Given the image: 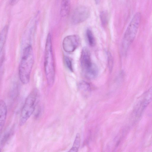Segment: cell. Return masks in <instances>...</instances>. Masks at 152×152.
Segmentation results:
<instances>
[{"label": "cell", "mask_w": 152, "mask_h": 152, "mask_svg": "<svg viewBox=\"0 0 152 152\" xmlns=\"http://www.w3.org/2000/svg\"><path fill=\"white\" fill-rule=\"evenodd\" d=\"M34 63L33 49L31 45H28L24 49L19 66V78L24 84H27L29 81Z\"/></svg>", "instance_id": "cell-1"}, {"label": "cell", "mask_w": 152, "mask_h": 152, "mask_svg": "<svg viewBox=\"0 0 152 152\" xmlns=\"http://www.w3.org/2000/svg\"><path fill=\"white\" fill-rule=\"evenodd\" d=\"M39 92L33 89L27 97L22 109L19 120V125L23 126L34 112L37 104Z\"/></svg>", "instance_id": "cell-4"}, {"label": "cell", "mask_w": 152, "mask_h": 152, "mask_svg": "<svg viewBox=\"0 0 152 152\" xmlns=\"http://www.w3.org/2000/svg\"><path fill=\"white\" fill-rule=\"evenodd\" d=\"M78 87L80 90L84 91H88L90 90L89 85L85 81H81L79 83Z\"/></svg>", "instance_id": "cell-14"}, {"label": "cell", "mask_w": 152, "mask_h": 152, "mask_svg": "<svg viewBox=\"0 0 152 152\" xmlns=\"http://www.w3.org/2000/svg\"><path fill=\"white\" fill-rule=\"evenodd\" d=\"M7 115V107L5 102L0 100V134L4 126Z\"/></svg>", "instance_id": "cell-9"}, {"label": "cell", "mask_w": 152, "mask_h": 152, "mask_svg": "<svg viewBox=\"0 0 152 152\" xmlns=\"http://www.w3.org/2000/svg\"><path fill=\"white\" fill-rule=\"evenodd\" d=\"M139 12L136 13L132 17L125 31L122 43V48L126 53L133 41L137 33L141 19Z\"/></svg>", "instance_id": "cell-3"}, {"label": "cell", "mask_w": 152, "mask_h": 152, "mask_svg": "<svg viewBox=\"0 0 152 152\" xmlns=\"http://www.w3.org/2000/svg\"><path fill=\"white\" fill-rule=\"evenodd\" d=\"M90 15V11L87 7L80 6L76 8L72 15L71 20L75 24L81 23L86 20Z\"/></svg>", "instance_id": "cell-6"}, {"label": "cell", "mask_w": 152, "mask_h": 152, "mask_svg": "<svg viewBox=\"0 0 152 152\" xmlns=\"http://www.w3.org/2000/svg\"><path fill=\"white\" fill-rule=\"evenodd\" d=\"M44 66L48 84L49 86H52L55 80V71L52 37L50 33L47 37L45 44Z\"/></svg>", "instance_id": "cell-2"}, {"label": "cell", "mask_w": 152, "mask_h": 152, "mask_svg": "<svg viewBox=\"0 0 152 152\" xmlns=\"http://www.w3.org/2000/svg\"><path fill=\"white\" fill-rule=\"evenodd\" d=\"M18 0H10V4L11 5H14L15 4Z\"/></svg>", "instance_id": "cell-18"}, {"label": "cell", "mask_w": 152, "mask_h": 152, "mask_svg": "<svg viewBox=\"0 0 152 152\" xmlns=\"http://www.w3.org/2000/svg\"><path fill=\"white\" fill-rule=\"evenodd\" d=\"M64 61L65 65L71 72L73 71L72 63L71 59L68 57L65 56L64 57Z\"/></svg>", "instance_id": "cell-16"}, {"label": "cell", "mask_w": 152, "mask_h": 152, "mask_svg": "<svg viewBox=\"0 0 152 152\" xmlns=\"http://www.w3.org/2000/svg\"><path fill=\"white\" fill-rule=\"evenodd\" d=\"M95 0V2H96V3L97 4H98L99 3V1H100V0Z\"/></svg>", "instance_id": "cell-19"}, {"label": "cell", "mask_w": 152, "mask_h": 152, "mask_svg": "<svg viewBox=\"0 0 152 152\" xmlns=\"http://www.w3.org/2000/svg\"><path fill=\"white\" fill-rule=\"evenodd\" d=\"M151 89H149L145 93L143 97L138 103L135 109L136 115L140 116L142 114L147 106L151 101Z\"/></svg>", "instance_id": "cell-8"}, {"label": "cell", "mask_w": 152, "mask_h": 152, "mask_svg": "<svg viewBox=\"0 0 152 152\" xmlns=\"http://www.w3.org/2000/svg\"><path fill=\"white\" fill-rule=\"evenodd\" d=\"M70 7V0H62L60 10V14L63 17L66 16L69 14Z\"/></svg>", "instance_id": "cell-10"}, {"label": "cell", "mask_w": 152, "mask_h": 152, "mask_svg": "<svg viewBox=\"0 0 152 152\" xmlns=\"http://www.w3.org/2000/svg\"><path fill=\"white\" fill-rule=\"evenodd\" d=\"M80 39L76 35L68 36L64 39L62 46L64 50L69 53L73 52L79 45Z\"/></svg>", "instance_id": "cell-7"}, {"label": "cell", "mask_w": 152, "mask_h": 152, "mask_svg": "<svg viewBox=\"0 0 152 152\" xmlns=\"http://www.w3.org/2000/svg\"><path fill=\"white\" fill-rule=\"evenodd\" d=\"M1 148H0V151H1Z\"/></svg>", "instance_id": "cell-20"}, {"label": "cell", "mask_w": 152, "mask_h": 152, "mask_svg": "<svg viewBox=\"0 0 152 152\" xmlns=\"http://www.w3.org/2000/svg\"><path fill=\"white\" fill-rule=\"evenodd\" d=\"M100 17L102 25H106L108 21V15L107 13L105 11H102L100 14Z\"/></svg>", "instance_id": "cell-15"}, {"label": "cell", "mask_w": 152, "mask_h": 152, "mask_svg": "<svg viewBox=\"0 0 152 152\" xmlns=\"http://www.w3.org/2000/svg\"><path fill=\"white\" fill-rule=\"evenodd\" d=\"M108 66L110 70H111L113 66V59L111 54L108 53Z\"/></svg>", "instance_id": "cell-17"}, {"label": "cell", "mask_w": 152, "mask_h": 152, "mask_svg": "<svg viewBox=\"0 0 152 152\" xmlns=\"http://www.w3.org/2000/svg\"><path fill=\"white\" fill-rule=\"evenodd\" d=\"M8 28V26H5L0 32V55L6 40Z\"/></svg>", "instance_id": "cell-11"}, {"label": "cell", "mask_w": 152, "mask_h": 152, "mask_svg": "<svg viewBox=\"0 0 152 152\" xmlns=\"http://www.w3.org/2000/svg\"><path fill=\"white\" fill-rule=\"evenodd\" d=\"M80 136L78 133L77 134L72 146L69 152H77L80 146Z\"/></svg>", "instance_id": "cell-12"}, {"label": "cell", "mask_w": 152, "mask_h": 152, "mask_svg": "<svg viewBox=\"0 0 152 152\" xmlns=\"http://www.w3.org/2000/svg\"><path fill=\"white\" fill-rule=\"evenodd\" d=\"M86 36L89 44L91 46L95 45V42L94 36L91 30L88 29L86 31Z\"/></svg>", "instance_id": "cell-13"}, {"label": "cell", "mask_w": 152, "mask_h": 152, "mask_svg": "<svg viewBox=\"0 0 152 152\" xmlns=\"http://www.w3.org/2000/svg\"><path fill=\"white\" fill-rule=\"evenodd\" d=\"M80 60L82 71L86 77L89 79L96 77L98 74V68L92 63L90 53L87 48L85 47L82 49Z\"/></svg>", "instance_id": "cell-5"}]
</instances>
